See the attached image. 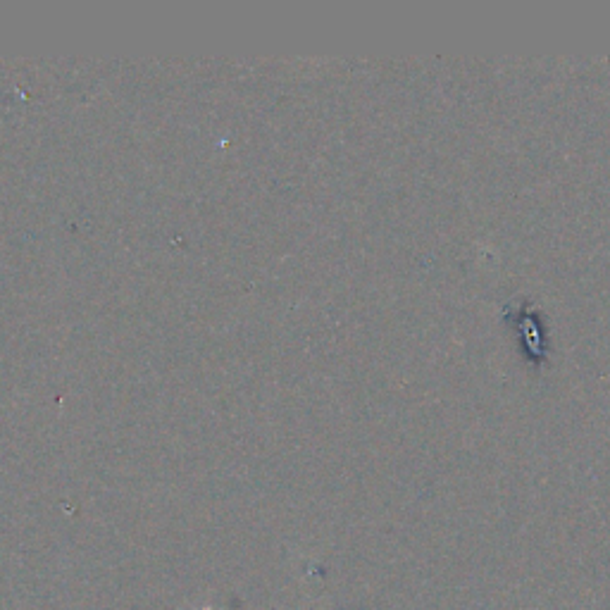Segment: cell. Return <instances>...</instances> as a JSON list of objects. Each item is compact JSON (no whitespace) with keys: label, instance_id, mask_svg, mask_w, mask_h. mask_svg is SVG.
<instances>
[{"label":"cell","instance_id":"cell-1","mask_svg":"<svg viewBox=\"0 0 610 610\" xmlns=\"http://www.w3.org/2000/svg\"><path fill=\"white\" fill-rule=\"evenodd\" d=\"M203 610H217V608H213V606H208V608H203Z\"/></svg>","mask_w":610,"mask_h":610}]
</instances>
